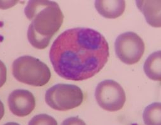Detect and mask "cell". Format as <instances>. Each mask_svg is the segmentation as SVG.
Returning a JSON list of instances; mask_svg holds the SVG:
<instances>
[{
	"instance_id": "1",
	"label": "cell",
	"mask_w": 161,
	"mask_h": 125,
	"mask_svg": "<svg viewBox=\"0 0 161 125\" xmlns=\"http://www.w3.org/2000/svg\"><path fill=\"white\" fill-rule=\"evenodd\" d=\"M109 57L106 38L90 28L77 27L61 33L53 43L49 58L56 73L69 80L89 79L98 73Z\"/></svg>"
},
{
	"instance_id": "2",
	"label": "cell",
	"mask_w": 161,
	"mask_h": 125,
	"mask_svg": "<svg viewBox=\"0 0 161 125\" xmlns=\"http://www.w3.org/2000/svg\"><path fill=\"white\" fill-rule=\"evenodd\" d=\"M24 12L32 21L27 30L29 42L35 48H46L63 22L64 15L59 5L52 1H29Z\"/></svg>"
},
{
	"instance_id": "3",
	"label": "cell",
	"mask_w": 161,
	"mask_h": 125,
	"mask_svg": "<svg viewBox=\"0 0 161 125\" xmlns=\"http://www.w3.org/2000/svg\"><path fill=\"white\" fill-rule=\"evenodd\" d=\"M13 75L22 83L34 87H42L51 77L49 68L40 59L31 56L16 59L12 65Z\"/></svg>"
},
{
	"instance_id": "4",
	"label": "cell",
	"mask_w": 161,
	"mask_h": 125,
	"mask_svg": "<svg viewBox=\"0 0 161 125\" xmlns=\"http://www.w3.org/2000/svg\"><path fill=\"white\" fill-rule=\"evenodd\" d=\"M45 101L52 109L64 111L81 105L84 94L81 89L75 85L58 84L46 91Z\"/></svg>"
},
{
	"instance_id": "5",
	"label": "cell",
	"mask_w": 161,
	"mask_h": 125,
	"mask_svg": "<svg viewBox=\"0 0 161 125\" xmlns=\"http://www.w3.org/2000/svg\"><path fill=\"white\" fill-rule=\"evenodd\" d=\"M95 97L103 109L114 112L123 108L126 101V94L119 84L113 80H105L99 83Z\"/></svg>"
},
{
	"instance_id": "6",
	"label": "cell",
	"mask_w": 161,
	"mask_h": 125,
	"mask_svg": "<svg viewBox=\"0 0 161 125\" xmlns=\"http://www.w3.org/2000/svg\"><path fill=\"white\" fill-rule=\"evenodd\" d=\"M114 47L118 57L126 65L136 63L145 51L143 39L133 32L120 34L115 41Z\"/></svg>"
},
{
	"instance_id": "7",
	"label": "cell",
	"mask_w": 161,
	"mask_h": 125,
	"mask_svg": "<svg viewBox=\"0 0 161 125\" xmlns=\"http://www.w3.org/2000/svg\"><path fill=\"white\" fill-rule=\"evenodd\" d=\"M8 102L10 111L19 117L29 115L36 107V99L33 94L25 89H17L12 92Z\"/></svg>"
},
{
	"instance_id": "8",
	"label": "cell",
	"mask_w": 161,
	"mask_h": 125,
	"mask_svg": "<svg viewBox=\"0 0 161 125\" xmlns=\"http://www.w3.org/2000/svg\"><path fill=\"white\" fill-rule=\"evenodd\" d=\"M136 4L150 25L160 27V1H136Z\"/></svg>"
},
{
	"instance_id": "9",
	"label": "cell",
	"mask_w": 161,
	"mask_h": 125,
	"mask_svg": "<svg viewBox=\"0 0 161 125\" xmlns=\"http://www.w3.org/2000/svg\"><path fill=\"white\" fill-rule=\"evenodd\" d=\"M125 1H96L95 7L102 16L106 19H116L125 10Z\"/></svg>"
},
{
	"instance_id": "10",
	"label": "cell",
	"mask_w": 161,
	"mask_h": 125,
	"mask_svg": "<svg viewBox=\"0 0 161 125\" xmlns=\"http://www.w3.org/2000/svg\"><path fill=\"white\" fill-rule=\"evenodd\" d=\"M143 70L147 76L151 80H161V52L157 51L152 53L146 59Z\"/></svg>"
},
{
	"instance_id": "11",
	"label": "cell",
	"mask_w": 161,
	"mask_h": 125,
	"mask_svg": "<svg viewBox=\"0 0 161 125\" xmlns=\"http://www.w3.org/2000/svg\"><path fill=\"white\" fill-rule=\"evenodd\" d=\"M160 107V102H153L145 107L143 114L145 125H161Z\"/></svg>"
},
{
	"instance_id": "12",
	"label": "cell",
	"mask_w": 161,
	"mask_h": 125,
	"mask_svg": "<svg viewBox=\"0 0 161 125\" xmlns=\"http://www.w3.org/2000/svg\"><path fill=\"white\" fill-rule=\"evenodd\" d=\"M29 125H58V122L48 114H41L34 116L29 121Z\"/></svg>"
},
{
	"instance_id": "13",
	"label": "cell",
	"mask_w": 161,
	"mask_h": 125,
	"mask_svg": "<svg viewBox=\"0 0 161 125\" xmlns=\"http://www.w3.org/2000/svg\"><path fill=\"white\" fill-rule=\"evenodd\" d=\"M61 125H86V124L78 117H70L64 120Z\"/></svg>"
},
{
	"instance_id": "14",
	"label": "cell",
	"mask_w": 161,
	"mask_h": 125,
	"mask_svg": "<svg viewBox=\"0 0 161 125\" xmlns=\"http://www.w3.org/2000/svg\"><path fill=\"white\" fill-rule=\"evenodd\" d=\"M7 70L4 63L0 60V88L2 87L7 81Z\"/></svg>"
},
{
	"instance_id": "15",
	"label": "cell",
	"mask_w": 161,
	"mask_h": 125,
	"mask_svg": "<svg viewBox=\"0 0 161 125\" xmlns=\"http://www.w3.org/2000/svg\"><path fill=\"white\" fill-rule=\"evenodd\" d=\"M17 2V1H0V8L3 10L8 9L16 5Z\"/></svg>"
},
{
	"instance_id": "16",
	"label": "cell",
	"mask_w": 161,
	"mask_h": 125,
	"mask_svg": "<svg viewBox=\"0 0 161 125\" xmlns=\"http://www.w3.org/2000/svg\"><path fill=\"white\" fill-rule=\"evenodd\" d=\"M5 114V107L3 102L0 101V120H1Z\"/></svg>"
},
{
	"instance_id": "17",
	"label": "cell",
	"mask_w": 161,
	"mask_h": 125,
	"mask_svg": "<svg viewBox=\"0 0 161 125\" xmlns=\"http://www.w3.org/2000/svg\"><path fill=\"white\" fill-rule=\"evenodd\" d=\"M4 125H20V124H19L17 122H7Z\"/></svg>"
}]
</instances>
